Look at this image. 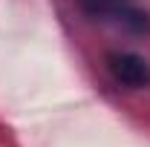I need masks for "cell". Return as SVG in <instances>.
Instances as JSON below:
<instances>
[{
    "label": "cell",
    "instance_id": "cell-1",
    "mask_svg": "<svg viewBox=\"0 0 150 147\" xmlns=\"http://www.w3.org/2000/svg\"><path fill=\"white\" fill-rule=\"evenodd\" d=\"M78 6L93 20L112 23L130 35H150V15L136 0H78Z\"/></svg>",
    "mask_w": 150,
    "mask_h": 147
},
{
    "label": "cell",
    "instance_id": "cell-2",
    "mask_svg": "<svg viewBox=\"0 0 150 147\" xmlns=\"http://www.w3.org/2000/svg\"><path fill=\"white\" fill-rule=\"evenodd\" d=\"M107 64V72L118 87H127V90H144L150 87V64L147 58H142L139 52L130 49H112L104 58Z\"/></svg>",
    "mask_w": 150,
    "mask_h": 147
}]
</instances>
